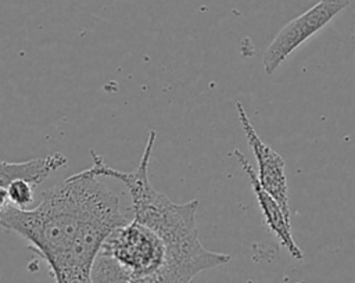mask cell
<instances>
[{"label": "cell", "mask_w": 355, "mask_h": 283, "mask_svg": "<svg viewBox=\"0 0 355 283\" xmlns=\"http://www.w3.org/2000/svg\"><path fill=\"white\" fill-rule=\"evenodd\" d=\"M197 246H171L153 228L136 219L114 229L100 251L122 269L128 283H140L155 276L166 262L169 250H194Z\"/></svg>", "instance_id": "obj_1"}, {"label": "cell", "mask_w": 355, "mask_h": 283, "mask_svg": "<svg viewBox=\"0 0 355 283\" xmlns=\"http://www.w3.org/2000/svg\"><path fill=\"white\" fill-rule=\"evenodd\" d=\"M349 3L351 0H319L305 12L287 22L263 51L262 67L265 74L272 75L297 47L324 28Z\"/></svg>", "instance_id": "obj_2"}, {"label": "cell", "mask_w": 355, "mask_h": 283, "mask_svg": "<svg viewBox=\"0 0 355 283\" xmlns=\"http://www.w3.org/2000/svg\"><path fill=\"white\" fill-rule=\"evenodd\" d=\"M236 110L239 114V119L245 135L247 143L251 147L254 157L258 162V180L261 186L275 197V200L283 208L286 216L290 219V204H288V186L287 178L284 172V160L283 157L275 151L269 144H266L258 135L255 126L247 115L244 105L237 101Z\"/></svg>", "instance_id": "obj_3"}, {"label": "cell", "mask_w": 355, "mask_h": 283, "mask_svg": "<svg viewBox=\"0 0 355 283\" xmlns=\"http://www.w3.org/2000/svg\"><path fill=\"white\" fill-rule=\"evenodd\" d=\"M232 155L239 161L243 172H245V175L248 176L252 191H254V194L258 200V205H259L261 212L263 215V221H265L266 226L269 228V230L279 239L280 244L288 251V254L294 259H302L304 254H302L301 248L298 247V244L293 239L291 228H290V219L286 216L280 204L275 200L273 196H270L261 186V183L258 180V176L255 173V169L248 162L245 155L239 148H234Z\"/></svg>", "instance_id": "obj_4"}, {"label": "cell", "mask_w": 355, "mask_h": 283, "mask_svg": "<svg viewBox=\"0 0 355 283\" xmlns=\"http://www.w3.org/2000/svg\"><path fill=\"white\" fill-rule=\"evenodd\" d=\"M67 164L68 158L60 151L21 162L3 161L0 168V187H6L12 180H25L36 187L50 173Z\"/></svg>", "instance_id": "obj_5"}, {"label": "cell", "mask_w": 355, "mask_h": 283, "mask_svg": "<svg viewBox=\"0 0 355 283\" xmlns=\"http://www.w3.org/2000/svg\"><path fill=\"white\" fill-rule=\"evenodd\" d=\"M0 189V207L12 205L21 209H28L33 203L35 187L25 180H12L6 187Z\"/></svg>", "instance_id": "obj_6"}]
</instances>
